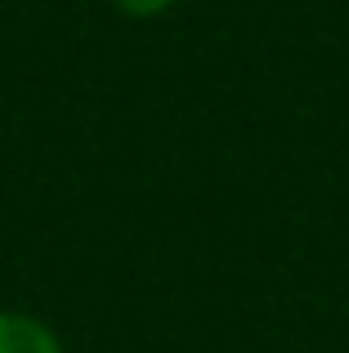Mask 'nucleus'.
Segmentation results:
<instances>
[{
	"label": "nucleus",
	"mask_w": 349,
	"mask_h": 353,
	"mask_svg": "<svg viewBox=\"0 0 349 353\" xmlns=\"http://www.w3.org/2000/svg\"><path fill=\"white\" fill-rule=\"evenodd\" d=\"M174 5H179V0H112V9L126 14V18H161Z\"/></svg>",
	"instance_id": "nucleus-2"
},
{
	"label": "nucleus",
	"mask_w": 349,
	"mask_h": 353,
	"mask_svg": "<svg viewBox=\"0 0 349 353\" xmlns=\"http://www.w3.org/2000/svg\"><path fill=\"white\" fill-rule=\"evenodd\" d=\"M0 353H68V345L36 313L0 309Z\"/></svg>",
	"instance_id": "nucleus-1"
}]
</instances>
